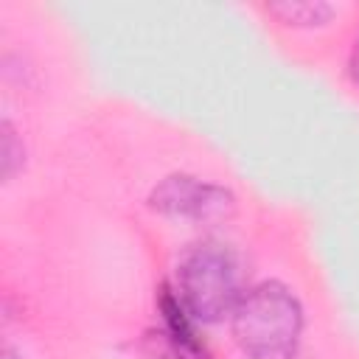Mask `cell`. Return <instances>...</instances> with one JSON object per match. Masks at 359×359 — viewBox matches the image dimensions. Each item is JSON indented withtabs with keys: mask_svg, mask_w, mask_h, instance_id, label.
I'll use <instances>...</instances> for the list:
<instances>
[{
	"mask_svg": "<svg viewBox=\"0 0 359 359\" xmlns=\"http://www.w3.org/2000/svg\"><path fill=\"white\" fill-rule=\"evenodd\" d=\"M230 325L250 359H294L303 334V306L286 283L261 280L241 294Z\"/></svg>",
	"mask_w": 359,
	"mask_h": 359,
	"instance_id": "6da1fadb",
	"label": "cell"
},
{
	"mask_svg": "<svg viewBox=\"0 0 359 359\" xmlns=\"http://www.w3.org/2000/svg\"><path fill=\"white\" fill-rule=\"evenodd\" d=\"M177 294L196 323H219L241 300L236 252L213 238L191 244L177 264Z\"/></svg>",
	"mask_w": 359,
	"mask_h": 359,
	"instance_id": "7a4b0ae2",
	"label": "cell"
},
{
	"mask_svg": "<svg viewBox=\"0 0 359 359\" xmlns=\"http://www.w3.org/2000/svg\"><path fill=\"white\" fill-rule=\"evenodd\" d=\"M149 205L157 213L174 216V219H191V222H219L227 219L236 208V199L230 191L213 182H202L188 174H171L160 185H154Z\"/></svg>",
	"mask_w": 359,
	"mask_h": 359,
	"instance_id": "3957f363",
	"label": "cell"
},
{
	"mask_svg": "<svg viewBox=\"0 0 359 359\" xmlns=\"http://www.w3.org/2000/svg\"><path fill=\"white\" fill-rule=\"evenodd\" d=\"M157 306H160V314H163V323H165V337H168V342H171L180 353H185L188 359H205V356H208L205 342L196 337L194 317H191V311L182 306L177 289L163 286V289H160V297H157Z\"/></svg>",
	"mask_w": 359,
	"mask_h": 359,
	"instance_id": "277c9868",
	"label": "cell"
},
{
	"mask_svg": "<svg viewBox=\"0 0 359 359\" xmlns=\"http://www.w3.org/2000/svg\"><path fill=\"white\" fill-rule=\"evenodd\" d=\"M269 11L280 17L289 25H320L325 22L334 8L328 3H306V0H292V3H272Z\"/></svg>",
	"mask_w": 359,
	"mask_h": 359,
	"instance_id": "5b68a950",
	"label": "cell"
},
{
	"mask_svg": "<svg viewBox=\"0 0 359 359\" xmlns=\"http://www.w3.org/2000/svg\"><path fill=\"white\" fill-rule=\"evenodd\" d=\"M20 165H22V140L17 137L14 126L8 121H3L0 123V168H3V180H11Z\"/></svg>",
	"mask_w": 359,
	"mask_h": 359,
	"instance_id": "8992f818",
	"label": "cell"
},
{
	"mask_svg": "<svg viewBox=\"0 0 359 359\" xmlns=\"http://www.w3.org/2000/svg\"><path fill=\"white\" fill-rule=\"evenodd\" d=\"M348 65H351V76H353V81L359 84V34L353 36V45H351V56H348Z\"/></svg>",
	"mask_w": 359,
	"mask_h": 359,
	"instance_id": "52a82bcc",
	"label": "cell"
},
{
	"mask_svg": "<svg viewBox=\"0 0 359 359\" xmlns=\"http://www.w3.org/2000/svg\"><path fill=\"white\" fill-rule=\"evenodd\" d=\"M0 359H22V356H17V353H14V351H8V348H6V351H3V353H0Z\"/></svg>",
	"mask_w": 359,
	"mask_h": 359,
	"instance_id": "ba28073f",
	"label": "cell"
}]
</instances>
